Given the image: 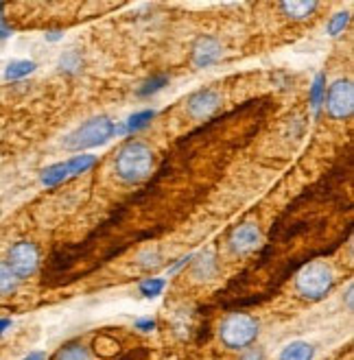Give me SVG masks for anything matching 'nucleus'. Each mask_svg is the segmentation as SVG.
Masks as SVG:
<instances>
[{
	"mask_svg": "<svg viewBox=\"0 0 354 360\" xmlns=\"http://www.w3.org/2000/svg\"><path fill=\"white\" fill-rule=\"evenodd\" d=\"M59 68L64 72H77L81 68V55L77 51H66L59 59Z\"/></svg>",
	"mask_w": 354,
	"mask_h": 360,
	"instance_id": "22",
	"label": "nucleus"
},
{
	"mask_svg": "<svg viewBox=\"0 0 354 360\" xmlns=\"http://www.w3.org/2000/svg\"><path fill=\"white\" fill-rule=\"evenodd\" d=\"M324 96H326V75L320 72L313 81V86H310V105H313V110H320Z\"/></svg>",
	"mask_w": 354,
	"mask_h": 360,
	"instance_id": "19",
	"label": "nucleus"
},
{
	"mask_svg": "<svg viewBox=\"0 0 354 360\" xmlns=\"http://www.w3.org/2000/svg\"><path fill=\"white\" fill-rule=\"evenodd\" d=\"M335 286V273L326 262L306 264L296 278V292L306 302H320Z\"/></svg>",
	"mask_w": 354,
	"mask_h": 360,
	"instance_id": "3",
	"label": "nucleus"
},
{
	"mask_svg": "<svg viewBox=\"0 0 354 360\" xmlns=\"http://www.w3.org/2000/svg\"><path fill=\"white\" fill-rule=\"evenodd\" d=\"M324 101H326V112H328L330 118H335V120L350 118L352 110H354V88H352V81L337 79L328 88Z\"/></svg>",
	"mask_w": 354,
	"mask_h": 360,
	"instance_id": "7",
	"label": "nucleus"
},
{
	"mask_svg": "<svg viewBox=\"0 0 354 360\" xmlns=\"http://www.w3.org/2000/svg\"><path fill=\"white\" fill-rule=\"evenodd\" d=\"M53 360H92L90 352L86 345H81V343H68L61 347Z\"/></svg>",
	"mask_w": 354,
	"mask_h": 360,
	"instance_id": "15",
	"label": "nucleus"
},
{
	"mask_svg": "<svg viewBox=\"0 0 354 360\" xmlns=\"http://www.w3.org/2000/svg\"><path fill=\"white\" fill-rule=\"evenodd\" d=\"M315 358V347L306 341H293L282 347L278 360H313Z\"/></svg>",
	"mask_w": 354,
	"mask_h": 360,
	"instance_id": "12",
	"label": "nucleus"
},
{
	"mask_svg": "<svg viewBox=\"0 0 354 360\" xmlns=\"http://www.w3.org/2000/svg\"><path fill=\"white\" fill-rule=\"evenodd\" d=\"M136 330H140V332H153L156 330V321L153 319H138L136 321Z\"/></svg>",
	"mask_w": 354,
	"mask_h": 360,
	"instance_id": "25",
	"label": "nucleus"
},
{
	"mask_svg": "<svg viewBox=\"0 0 354 360\" xmlns=\"http://www.w3.org/2000/svg\"><path fill=\"white\" fill-rule=\"evenodd\" d=\"M258 334H260V323L252 314L232 312L219 323V341L227 349L243 352L247 347H252Z\"/></svg>",
	"mask_w": 354,
	"mask_h": 360,
	"instance_id": "2",
	"label": "nucleus"
},
{
	"mask_svg": "<svg viewBox=\"0 0 354 360\" xmlns=\"http://www.w3.org/2000/svg\"><path fill=\"white\" fill-rule=\"evenodd\" d=\"M193 258H195V256H193V253H189V256H186V258H182L179 262H175V264H173V266L169 269V273H175V271H179V269H182L184 264H189V262H191Z\"/></svg>",
	"mask_w": 354,
	"mask_h": 360,
	"instance_id": "27",
	"label": "nucleus"
},
{
	"mask_svg": "<svg viewBox=\"0 0 354 360\" xmlns=\"http://www.w3.org/2000/svg\"><path fill=\"white\" fill-rule=\"evenodd\" d=\"M5 262L13 271V275L18 280H27L39 266V249L35 243L20 240V243L11 245Z\"/></svg>",
	"mask_w": 354,
	"mask_h": 360,
	"instance_id": "6",
	"label": "nucleus"
},
{
	"mask_svg": "<svg viewBox=\"0 0 354 360\" xmlns=\"http://www.w3.org/2000/svg\"><path fill=\"white\" fill-rule=\"evenodd\" d=\"M223 57V46L221 41L210 37V35H203L195 41L193 46V61L197 68H208L213 66V63H217L219 59Z\"/></svg>",
	"mask_w": 354,
	"mask_h": 360,
	"instance_id": "10",
	"label": "nucleus"
},
{
	"mask_svg": "<svg viewBox=\"0 0 354 360\" xmlns=\"http://www.w3.org/2000/svg\"><path fill=\"white\" fill-rule=\"evenodd\" d=\"M260 245V231L254 223H243L232 229L230 238H227V247L234 256H247Z\"/></svg>",
	"mask_w": 354,
	"mask_h": 360,
	"instance_id": "8",
	"label": "nucleus"
},
{
	"mask_svg": "<svg viewBox=\"0 0 354 360\" xmlns=\"http://www.w3.org/2000/svg\"><path fill=\"white\" fill-rule=\"evenodd\" d=\"M35 68H37V63L31 61V59H15V61H11L9 66H7L5 79H7V81L25 79V77H29L31 72H35Z\"/></svg>",
	"mask_w": 354,
	"mask_h": 360,
	"instance_id": "14",
	"label": "nucleus"
},
{
	"mask_svg": "<svg viewBox=\"0 0 354 360\" xmlns=\"http://www.w3.org/2000/svg\"><path fill=\"white\" fill-rule=\"evenodd\" d=\"M317 3L315 0H289V3L280 5V11L286 18H293V20H306L317 11Z\"/></svg>",
	"mask_w": 354,
	"mask_h": 360,
	"instance_id": "11",
	"label": "nucleus"
},
{
	"mask_svg": "<svg viewBox=\"0 0 354 360\" xmlns=\"http://www.w3.org/2000/svg\"><path fill=\"white\" fill-rule=\"evenodd\" d=\"M153 118H156V112L153 110H144V112L132 114L127 118V122H125V131H127V134H136V131L144 129V127H147Z\"/></svg>",
	"mask_w": 354,
	"mask_h": 360,
	"instance_id": "16",
	"label": "nucleus"
},
{
	"mask_svg": "<svg viewBox=\"0 0 354 360\" xmlns=\"http://www.w3.org/2000/svg\"><path fill=\"white\" fill-rule=\"evenodd\" d=\"M114 129H116V124L108 116L90 118L88 122L77 127L72 134H68V138L64 140V146L68 151L94 149V146H101V144H106L110 138H114Z\"/></svg>",
	"mask_w": 354,
	"mask_h": 360,
	"instance_id": "4",
	"label": "nucleus"
},
{
	"mask_svg": "<svg viewBox=\"0 0 354 360\" xmlns=\"http://www.w3.org/2000/svg\"><path fill=\"white\" fill-rule=\"evenodd\" d=\"M348 22H350V13L348 11H337L335 15L330 18V22H328V35L337 37L339 33H343Z\"/></svg>",
	"mask_w": 354,
	"mask_h": 360,
	"instance_id": "21",
	"label": "nucleus"
},
{
	"mask_svg": "<svg viewBox=\"0 0 354 360\" xmlns=\"http://www.w3.org/2000/svg\"><path fill=\"white\" fill-rule=\"evenodd\" d=\"M164 86H169V77H166V75L151 77L149 81H144L142 86L138 88V96H142V98L153 96V94H158L160 90H164Z\"/></svg>",
	"mask_w": 354,
	"mask_h": 360,
	"instance_id": "17",
	"label": "nucleus"
},
{
	"mask_svg": "<svg viewBox=\"0 0 354 360\" xmlns=\"http://www.w3.org/2000/svg\"><path fill=\"white\" fill-rule=\"evenodd\" d=\"M346 302H348V310H352V286H348V292H346Z\"/></svg>",
	"mask_w": 354,
	"mask_h": 360,
	"instance_id": "31",
	"label": "nucleus"
},
{
	"mask_svg": "<svg viewBox=\"0 0 354 360\" xmlns=\"http://www.w3.org/2000/svg\"><path fill=\"white\" fill-rule=\"evenodd\" d=\"M61 37H64V33H61V31H51V33H46V39H49V41H57V39H61Z\"/></svg>",
	"mask_w": 354,
	"mask_h": 360,
	"instance_id": "29",
	"label": "nucleus"
},
{
	"mask_svg": "<svg viewBox=\"0 0 354 360\" xmlns=\"http://www.w3.org/2000/svg\"><path fill=\"white\" fill-rule=\"evenodd\" d=\"M166 282L162 278H149V280H144L140 284V292H142V297H147V300H153L158 297V295L164 290Z\"/></svg>",
	"mask_w": 354,
	"mask_h": 360,
	"instance_id": "20",
	"label": "nucleus"
},
{
	"mask_svg": "<svg viewBox=\"0 0 354 360\" xmlns=\"http://www.w3.org/2000/svg\"><path fill=\"white\" fill-rule=\"evenodd\" d=\"M20 280L13 275V271L7 266V262H0V295H11L15 292Z\"/></svg>",
	"mask_w": 354,
	"mask_h": 360,
	"instance_id": "18",
	"label": "nucleus"
},
{
	"mask_svg": "<svg viewBox=\"0 0 354 360\" xmlns=\"http://www.w3.org/2000/svg\"><path fill=\"white\" fill-rule=\"evenodd\" d=\"M217 258L213 251H206L199 256V260H195V266H193V275L197 280H210L217 275Z\"/></svg>",
	"mask_w": 354,
	"mask_h": 360,
	"instance_id": "13",
	"label": "nucleus"
},
{
	"mask_svg": "<svg viewBox=\"0 0 354 360\" xmlns=\"http://www.w3.org/2000/svg\"><path fill=\"white\" fill-rule=\"evenodd\" d=\"M11 35V29L5 27V20H3V5H0V39L3 37H9Z\"/></svg>",
	"mask_w": 354,
	"mask_h": 360,
	"instance_id": "26",
	"label": "nucleus"
},
{
	"mask_svg": "<svg viewBox=\"0 0 354 360\" xmlns=\"http://www.w3.org/2000/svg\"><path fill=\"white\" fill-rule=\"evenodd\" d=\"M140 264L144 266V269H156L158 264H160V253L158 251H147V253H142L140 256Z\"/></svg>",
	"mask_w": 354,
	"mask_h": 360,
	"instance_id": "23",
	"label": "nucleus"
},
{
	"mask_svg": "<svg viewBox=\"0 0 354 360\" xmlns=\"http://www.w3.org/2000/svg\"><path fill=\"white\" fill-rule=\"evenodd\" d=\"M96 164V158L94 155H88V153H81V155H75L66 162H57L49 168L42 171V184L44 186H57L61 181H68L70 177H77V175H83L88 173L90 168Z\"/></svg>",
	"mask_w": 354,
	"mask_h": 360,
	"instance_id": "5",
	"label": "nucleus"
},
{
	"mask_svg": "<svg viewBox=\"0 0 354 360\" xmlns=\"http://www.w3.org/2000/svg\"><path fill=\"white\" fill-rule=\"evenodd\" d=\"M219 105H221V96L215 90L206 88V90L191 94V98L186 101V112L195 120H203V118H210L219 110Z\"/></svg>",
	"mask_w": 354,
	"mask_h": 360,
	"instance_id": "9",
	"label": "nucleus"
},
{
	"mask_svg": "<svg viewBox=\"0 0 354 360\" xmlns=\"http://www.w3.org/2000/svg\"><path fill=\"white\" fill-rule=\"evenodd\" d=\"M23 360H46V354H44V352H31V354L25 356Z\"/></svg>",
	"mask_w": 354,
	"mask_h": 360,
	"instance_id": "28",
	"label": "nucleus"
},
{
	"mask_svg": "<svg viewBox=\"0 0 354 360\" xmlns=\"http://www.w3.org/2000/svg\"><path fill=\"white\" fill-rule=\"evenodd\" d=\"M156 166V155L149 144L132 140L122 146L114 160V171L120 181L125 184H138L147 179L153 173Z\"/></svg>",
	"mask_w": 354,
	"mask_h": 360,
	"instance_id": "1",
	"label": "nucleus"
},
{
	"mask_svg": "<svg viewBox=\"0 0 354 360\" xmlns=\"http://www.w3.org/2000/svg\"><path fill=\"white\" fill-rule=\"evenodd\" d=\"M263 358H265L263 347H247V352L243 356V360H263Z\"/></svg>",
	"mask_w": 354,
	"mask_h": 360,
	"instance_id": "24",
	"label": "nucleus"
},
{
	"mask_svg": "<svg viewBox=\"0 0 354 360\" xmlns=\"http://www.w3.org/2000/svg\"><path fill=\"white\" fill-rule=\"evenodd\" d=\"M11 328V319H0V336Z\"/></svg>",
	"mask_w": 354,
	"mask_h": 360,
	"instance_id": "30",
	"label": "nucleus"
}]
</instances>
